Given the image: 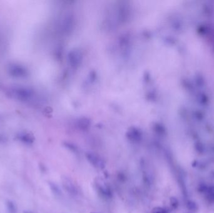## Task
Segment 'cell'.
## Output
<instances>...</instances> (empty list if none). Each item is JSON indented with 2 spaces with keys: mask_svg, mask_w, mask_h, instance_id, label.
Instances as JSON below:
<instances>
[{
  "mask_svg": "<svg viewBox=\"0 0 214 213\" xmlns=\"http://www.w3.org/2000/svg\"><path fill=\"white\" fill-rule=\"evenodd\" d=\"M95 187L98 195L105 200H110L113 197V191L109 185L103 179L98 178L95 180Z\"/></svg>",
  "mask_w": 214,
  "mask_h": 213,
  "instance_id": "1",
  "label": "cell"
},
{
  "mask_svg": "<svg viewBox=\"0 0 214 213\" xmlns=\"http://www.w3.org/2000/svg\"><path fill=\"white\" fill-rule=\"evenodd\" d=\"M86 158L91 165L96 169H102L105 167V161L98 154L92 152H88L86 153Z\"/></svg>",
  "mask_w": 214,
  "mask_h": 213,
  "instance_id": "2",
  "label": "cell"
},
{
  "mask_svg": "<svg viewBox=\"0 0 214 213\" xmlns=\"http://www.w3.org/2000/svg\"><path fill=\"white\" fill-rule=\"evenodd\" d=\"M62 186L64 190L71 196H77L78 195V189L68 178H63L62 180Z\"/></svg>",
  "mask_w": 214,
  "mask_h": 213,
  "instance_id": "3",
  "label": "cell"
},
{
  "mask_svg": "<svg viewBox=\"0 0 214 213\" xmlns=\"http://www.w3.org/2000/svg\"><path fill=\"white\" fill-rule=\"evenodd\" d=\"M16 138L18 141L21 143L26 145V146H30L35 142V137L30 134L26 131H22L18 133L16 136Z\"/></svg>",
  "mask_w": 214,
  "mask_h": 213,
  "instance_id": "4",
  "label": "cell"
},
{
  "mask_svg": "<svg viewBox=\"0 0 214 213\" xmlns=\"http://www.w3.org/2000/svg\"><path fill=\"white\" fill-rule=\"evenodd\" d=\"M127 138L130 141L138 143L142 139V134L137 129H132L127 133Z\"/></svg>",
  "mask_w": 214,
  "mask_h": 213,
  "instance_id": "5",
  "label": "cell"
},
{
  "mask_svg": "<svg viewBox=\"0 0 214 213\" xmlns=\"http://www.w3.org/2000/svg\"><path fill=\"white\" fill-rule=\"evenodd\" d=\"M5 206L8 213H18V208L15 202L11 200H7L5 202Z\"/></svg>",
  "mask_w": 214,
  "mask_h": 213,
  "instance_id": "6",
  "label": "cell"
},
{
  "mask_svg": "<svg viewBox=\"0 0 214 213\" xmlns=\"http://www.w3.org/2000/svg\"><path fill=\"white\" fill-rule=\"evenodd\" d=\"M142 174V178L144 184L147 186H150L152 184V176L150 174L149 169L145 168L143 170Z\"/></svg>",
  "mask_w": 214,
  "mask_h": 213,
  "instance_id": "7",
  "label": "cell"
},
{
  "mask_svg": "<svg viewBox=\"0 0 214 213\" xmlns=\"http://www.w3.org/2000/svg\"><path fill=\"white\" fill-rule=\"evenodd\" d=\"M49 186L51 192L53 193V195L56 196H60L61 195V192L60 189L59 188L55 183L50 182H49Z\"/></svg>",
  "mask_w": 214,
  "mask_h": 213,
  "instance_id": "8",
  "label": "cell"
},
{
  "mask_svg": "<svg viewBox=\"0 0 214 213\" xmlns=\"http://www.w3.org/2000/svg\"><path fill=\"white\" fill-rule=\"evenodd\" d=\"M65 146L68 148V149H69L70 150V151H72V152H73L74 153H78V149H77V148L75 146V145L74 144H70V143H65Z\"/></svg>",
  "mask_w": 214,
  "mask_h": 213,
  "instance_id": "9",
  "label": "cell"
},
{
  "mask_svg": "<svg viewBox=\"0 0 214 213\" xmlns=\"http://www.w3.org/2000/svg\"><path fill=\"white\" fill-rule=\"evenodd\" d=\"M152 213H168V211L163 207H157L153 209Z\"/></svg>",
  "mask_w": 214,
  "mask_h": 213,
  "instance_id": "10",
  "label": "cell"
},
{
  "mask_svg": "<svg viewBox=\"0 0 214 213\" xmlns=\"http://www.w3.org/2000/svg\"><path fill=\"white\" fill-rule=\"evenodd\" d=\"M170 204H171V206L173 208H177L178 206V200L176 199L175 197H172L170 199Z\"/></svg>",
  "mask_w": 214,
  "mask_h": 213,
  "instance_id": "11",
  "label": "cell"
},
{
  "mask_svg": "<svg viewBox=\"0 0 214 213\" xmlns=\"http://www.w3.org/2000/svg\"><path fill=\"white\" fill-rule=\"evenodd\" d=\"M187 207H188V209H190V210H195L197 208V206H196L195 203L194 202L189 201L187 203Z\"/></svg>",
  "mask_w": 214,
  "mask_h": 213,
  "instance_id": "12",
  "label": "cell"
},
{
  "mask_svg": "<svg viewBox=\"0 0 214 213\" xmlns=\"http://www.w3.org/2000/svg\"><path fill=\"white\" fill-rule=\"evenodd\" d=\"M207 192L208 193L209 196H210L212 199L214 200V186L208 187V190Z\"/></svg>",
  "mask_w": 214,
  "mask_h": 213,
  "instance_id": "13",
  "label": "cell"
},
{
  "mask_svg": "<svg viewBox=\"0 0 214 213\" xmlns=\"http://www.w3.org/2000/svg\"><path fill=\"white\" fill-rule=\"evenodd\" d=\"M208 190V187L204 185H202L200 186V188H199V191L200 192H207Z\"/></svg>",
  "mask_w": 214,
  "mask_h": 213,
  "instance_id": "14",
  "label": "cell"
},
{
  "mask_svg": "<svg viewBox=\"0 0 214 213\" xmlns=\"http://www.w3.org/2000/svg\"><path fill=\"white\" fill-rule=\"evenodd\" d=\"M118 178L121 181H124L126 180V177L125 174L123 173H120L118 174Z\"/></svg>",
  "mask_w": 214,
  "mask_h": 213,
  "instance_id": "15",
  "label": "cell"
},
{
  "mask_svg": "<svg viewBox=\"0 0 214 213\" xmlns=\"http://www.w3.org/2000/svg\"><path fill=\"white\" fill-rule=\"evenodd\" d=\"M23 213H33V212L30 211H24Z\"/></svg>",
  "mask_w": 214,
  "mask_h": 213,
  "instance_id": "16",
  "label": "cell"
},
{
  "mask_svg": "<svg viewBox=\"0 0 214 213\" xmlns=\"http://www.w3.org/2000/svg\"><path fill=\"white\" fill-rule=\"evenodd\" d=\"M93 213H96V212H93Z\"/></svg>",
  "mask_w": 214,
  "mask_h": 213,
  "instance_id": "17",
  "label": "cell"
}]
</instances>
